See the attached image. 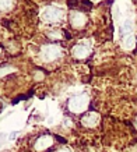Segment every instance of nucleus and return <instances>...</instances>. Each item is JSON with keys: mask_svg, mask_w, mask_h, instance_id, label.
<instances>
[{"mask_svg": "<svg viewBox=\"0 0 137 152\" xmlns=\"http://www.w3.org/2000/svg\"><path fill=\"white\" fill-rule=\"evenodd\" d=\"M55 138L59 141V142H62V144H66V140L64 138H62V137H59V135H55Z\"/></svg>", "mask_w": 137, "mask_h": 152, "instance_id": "nucleus-1", "label": "nucleus"}]
</instances>
